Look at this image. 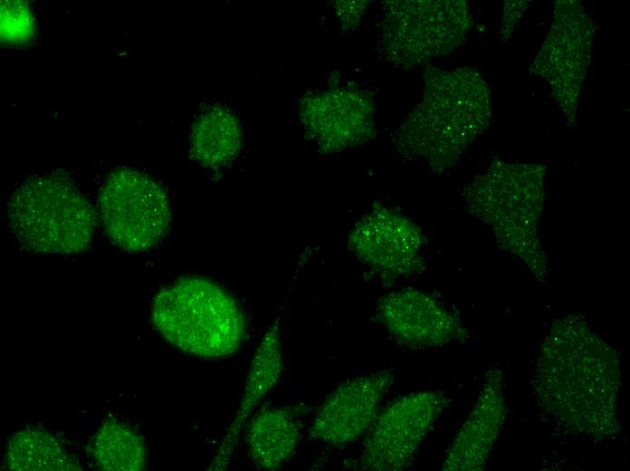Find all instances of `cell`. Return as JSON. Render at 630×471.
Here are the masks:
<instances>
[{
    "instance_id": "ba28073f",
    "label": "cell",
    "mask_w": 630,
    "mask_h": 471,
    "mask_svg": "<svg viewBox=\"0 0 630 471\" xmlns=\"http://www.w3.org/2000/svg\"><path fill=\"white\" fill-rule=\"evenodd\" d=\"M594 35V23L578 1H557L549 34L530 67L531 74L550 85L567 120L576 117Z\"/></svg>"
},
{
    "instance_id": "6da1fadb",
    "label": "cell",
    "mask_w": 630,
    "mask_h": 471,
    "mask_svg": "<svg viewBox=\"0 0 630 471\" xmlns=\"http://www.w3.org/2000/svg\"><path fill=\"white\" fill-rule=\"evenodd\" d=\"M541 411L565 431L605 438L618 430V358L584 326L556 329L539 353L533 378Z\"/></svg>"
},
{
    "instance_id": "2e32d148",
    "label": "cell",
    "mask_w": 630,
    "mask_h": 471,
    "mask_svg": "<svg viewBox=\"0 0 630 471\" xmlns=\"http://www.w3.org/2000/svg\"><path fill=\"white\" fill-rule=\"evenodd\" d=\"M241 140L236 119L227 111L215 108L196 122L191 136V153L203 166L219 168L236 156Z\"/></svg>"
},
{
    "instance_id": "7a4b0ae2",
    "label": "cell",
    "mask_w": 630,
    "mask_h": 471,
    "mask_svg": "<svg viewBox=\"0 0 630 471\" xmlns=\"http://www.w3.org/2000/svg\"><path fill=\"white\" fill-rule=\"evenodd\" d=\"M422 100L395 133L398 151L418 156L436 168L453 164L489 125V88L469 67L431 68L424 73Z\"/></svg>"
},
{
    "instance_id": "ac0fdd59",
    "label": "cell",
    "mask_w": 630,
    "mask_h": 471,
    "mask_svg": "<svg viewBox=\"0 0 630 471\" xmlns=\"http://www.w3.org/2000/svg\"><path fill=\"white\" fill-rule=\"evenodd\" d=\"M91 455L101 470H143L148 461L141 436L130 427L112 419L100 427L91 445Z\"/></svg>"
},
{
    "instance_id": "d6986e66",
    "label": "cell",
    "mask_w": 630,
    "mask_h": 471,
    "mask_svg": "<svg viewBox=\"0 0 630 471\" xmlns=\"http://www.w3.org/2000/svg\"><path fill=\"white\" fill-rule=\"evenodd\" d=\"M33 15L26 3L1 2V38L6 43H21L28 41L33 31Z\"/></svg>"
},
{
    "instance_id": "e0dca14e",
    "label": "cell",
    "mask_w": 630,
    "mask_h": 471,
    "mask_svg": "<svg viewBox=\"0 0 630 471\" xmlns=\"http://www.w3.org/2000/svg\"><path fill=\"white\" fill-rule=\"evenodd\" d=\"M11 470H79L75 458L51 433L27 428L15 433L6 450Z\"/></svg>"
},
{
    "instance_id": "9c48e42d",
    "label": "cell",
    "mask_w": 630,
    "mask_h": 471,
    "mask_svg": "<svg viewBox=\"0 0 630 471\" xmlns=\"http://www.w3.org/2000/svg\"><path fill=\"white\" fill-rule=\"evenodd\" d=\"M395 383L391 370L349 378L322 401L309 429L310 437L332 447H346L369 431Z\"/></svg>"
},
{
    "instance_id": "5bb4252c",
    "label": "cell",
    "mask_w": 630,
    "mask_h": 471,
    "mask_svg": "<svg viewBox=\"0 0 630 471\" xmlns=\"http://www.w3.org/2000/svg\"><path fill=\"white\" fill-rule=\"evenodd\" d=\"M281 324L282 311L255 350L240 403L208 466L209 470H223L228 466L251 414L274 389L282 374Z\"/></svg>"
},
{
    "instance_id": "7c38bea8",
    "label": "cell",
    "mask_w": 630,
    "mask_h": 471,
    "mask_svg": "<svg viewBox=\"0 0 630 471\" xmlns=\"http://www.w3.org/2000/svg\"><path fill=\"white\" fill-rule=\"evenodd\" d=\"M352 237L358 258L384 279L407 277L422 270L418 236L412 224L393 212L374 211Z\"/></svg>"
},
{
    "instance_id": "3957f363",
    "label": "cell",
    "mask_w": 630,
    "mask_h": 471,
    "mask_svg": "<svg viewBox=\"0 0 630 471\" xmlns=\"http://www.w3.org/2000/svg\"><path fill=\"white\" fill-rule=\"evenodd\" d=\"M151 320L178 350L204 359L235 353L245 336L243 313L221 285L186 276L161 289L153 300Z\"/></svg>"
},
{
    "instance_id": "8fae6325",
    "label": "cell",
    "mask_w": 630,
    "mask_h": 471,
    "mask_svg": "<svg viewBox=\"0 0 630 471\" xmlns=\"http://www.w3.org/2000/svg\"><path fill=\"white\" fill-rule=\"evenodd\" d=\"M377 314L393 339L411 349L441 347L465 337L456 316L418 290L403 289L383 296Z\"/></svg>"
},
{
    "instance_id": "9a60e30c",
    "label": "cell",
    "mask_w": 630,
    "mask_h": 471,
    "mask_svg": "<svg viewBox=\"0 0 630 471\" xmlns=\"http://www.w3.org/2000/svg\"><path fill=\"white\" fill-rule=\"evenodd\" d=\"M248 421L245 442L248 455L257 468L275 470L291 458L302 435L298 409L263 407Z\"/></svg>"
},
{
    "instance_id": "5b68a950",
    "label": "cell",
    "mask_w": 630,
    "mask_h": 471,
    "mask_svg": "<svg viewBox=\"0 0 630 471\" xmlns=\"http://www.w3.org/2000/svg\"><path fill=\"white\" fill-rule=\"evenodd\" d=\"M471 26L469 6L463 0L386 1L378 53L396 67L415 68L451 53Z\"/></svg>"
},
{
    "instance_id": "4fadbf2b",
    "label": "cell",
    "mask_w": 630,
    "mask_h": 471,
    "mask_svg": "<svg viewBox=\"0 0 630 471\" xmlns=\"http://www.w3.org/2000/svg\"><path fill=\"white\" fill-rule=\"evenodd\" d=\"M505 418L503 376L498 368L487 371L480 395L450 444L442 469L480 471L485 466Z\"/></svg>"
},
{
    "instance_id": "30bf717a",
    "label": "cell",
    "mask_w": 630,
    "mask_h": 471,
    "mask_svg": "<svg viewBox=\"0 0 630 471\" xmlns=\"http://www.w3.org/2000/svg\"><path fill=\"white\" fill-rule=\"evenodd\" d=\"M301 121L313 142L326 152L362 144L375 135L370 94L357 86L312 93L300 106Z\"/></svg>"
},
{
    "instance_id": "8992f818",
    "label": "cell",
    "mask_w": 630,
    "mask_h": 471,
    "mask_svg": "<svg viewBox=\"0 0 630 471\" xmlns=\"http://www.w3.org/2000/svg\"><path fill=\"white\" fill-rule=\"evenodd\" d=\"M99 206L106 234L129 252L155 246L171 219L162 187L148 175L131 168H118L108 177L100 191Z\"/></svg>"
},
{
    "instance_id": "52a82bcc",
    "label": "cell",
    "mask_w": 630,
    "mask_h": 471,
    "mask_svg": "<svg viewBox=\"0 0 630 471\" xmlns=\"http://www.w3.org/2000/svg\"><path fill=\"white\" fill-rule=\"evenodd\" d=\"M439 390L407 393L381 409L365 435L357 466L367 471H402L412 466L424 440L447 408Z\"/></svg>"
},
{
    "instance_id": "277c9868",
    "label": "cell",
    "mask_w": 630,
    "mask_h": 471,
    "mask_svg": "<svg viewBox=\"0 0 630 471\" xmlns=\"http://www.w3.org/2000/svg\"><path fill=\"white\" fill-rule=\"evenodd\" d=\"M8 219L19 243L36 253L82 252L95 228L90 202L69 178L54 174L33 177L16 188Z\"/></svg>"
}]
</instances>
